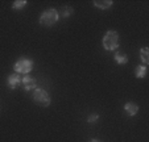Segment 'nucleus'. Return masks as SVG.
<instances>
[{
	"mask_svg": "<svg viewBox=\"0 0 149 142\" xmlns=\"http://www.w3.org/2000/svg\"><path fill=\"white\" fill-rule=\"evenodd\" d=\"M93 4L99 9H108L113 4L112 0H94Z\"/></svg>",
	"mask_w": 149,
	"mask_h": 142,
	"instance_id": "8",
	"label": "nucleus"
},
{
	"mask_svg": "<svg viewBox=\"0 0 149 142\" xmlns=\"http://www.w3.org/2000/svg\"><path fill=\"white\" fill-rule=\"evenodd\" d=\"M58 19H59L58 11H57L56 8H49V9L44 11L41 15H40L38 22H40V25L48 26V28H49V26L54 25V24L58 21Z\"/></svg>",
	"mask_w": 149,
	"mask_h": 142,
	"instance_id": "1",
	"label": "nucleus"
},
{
	"mask_svg": "<svg viewBox=\"0 0 149 142\" xmlns=\"http://www.w3.org/2000/svg\"><path fill=\"white\" fill-rule=\"evenodd\" d=\"M23 88L25 89L26 92L29 91H34L37 88V80L31 75H24L23 76V83H21Z\"/></svg>",
	"mask_w": 149,
	"mask_h": 142,
	"instance_id": "6",
	"label": "nucleus"
},
{
	"mask_svg": "<svg viewBox=\"0 0 149 142\" xmlns=\"http://www.w3.org/2000/svg\"><path fill=\"white\" fill-rule=\"evenodd\" d=\"M146 71H148L146 66H144V64H140V66H137V67L135 69V75H136V78H139V79L145 78Z\"/></svg>",
	"mask_w": 149,
	"mask_h": 142,
	"instance_id": "10",
	"label": "nucleus"
},
{
	"mask_svg": "<svg viewBox=\"0 0 149 142\" xmlns=\"http://www.w3.org/2000/svg\"><path fill=\"white\" fill-rule=\"evenodd\" d=\"M13 70L16 74L20 75H29L32 70H33V61H31L29 58H20L15 62Z\"/></svg>",
	"mask_w": 149,
	"mask_h": 142,
	"instance_id": "3",
	"label": "nucleus"
},
{
	"mask_svg": "<svg viewBox=\"0 0 149 142\" xmlns=\"http://www.w3.org/2000/svg\"><path fill=\"white\" fill-rule=\"evenodd\" d=\"M32 99H33V101L37 104V105L44 107V108H46V107L50 105V101H52L49 94L44 88H36L34 89L33 95H32Z\"/></svg>",
	"mask_w": 149,
	"mask_h": 142,
	"instance_id": "4",
	"label": "nucleus"
},
{
	"mask_svg": "<svg viewBox=\"0 0 149 142\" xmlns=\"http://www.w3.org/2000/svg\"><path fill=\"white\" fill-rule=\"evenodd\" d=\"M73 12H74V8L73 7H70V6H63L61 9L58 11V13H59V16H62V17H65V19H68V17H70L71 15H73Z\"/></svg>",
	"mask_w": 149,
	"mask_h": 142,
	"instance_id": "9",
	"label": "nucleus"
},
{
	"mask_svg": "<svg viewBox=\"0 0 149 142\" xmlns=\"http://www.w3.org/2000/svg\"><path fill=\"white\" fill-rule=\"evenodd\" d=\"M140 57H141V61H143V64L146 66L149 64V50L148 47H143L140 50Z\"/></svg>",
	"mask_w": 149,
	"mask_h": 142,
	"instance_id": "12",
	"label": "nucleus"
},
{
	"mask_svg": "<svg viewBox=\"0 0 149 142\" xmlns=\"http://www.w3.org/2000/svg\"><path fill=\"white\" fill-rule=\"evenodd\" d=\"M103 47L107 51H113L119 47V33L116 30H108L102 39Z\"/></svg>",
	"mask_w": 149,
	"mask_h": 142,
	"instance_id": "2",
	"label": "nucleus"
},
{
	"mask_svg": "<svg viewBox=\"0 0 149 142\" xmlns=\"http://www.w3.org/2000/svg\"><path fill=\"white\" fill-rule=\"evenodd\" d=\"M90 142H100V141H99V139H95V138H94V139H91Z\"/></svg>",
	"mask_w": 149,
	"mask_h": 142,
	"instance_id": "15",
	"label": "nucleus"
},
{
	"mask_svg": "<svg viewBox=\"0 0 149 142\" xmlns=\"http://www.w3.org/2000/svg\"><path fill=\"white\" fill-rule=\"evenodd\" d=\"M26 4H28L26 0H16V1L12 3V9H13V11H20V9L25 8Z\"/></svg>",
	"mask_w": 149,
	"mask_h": 142,
	"instance_id": "13",
	"label": "nucleus"
},
{
	"mask_svg": "<svg viewBox=\"0 0 149 142\" xmlns=\"http://www.w3.org/2000/svg\"><path fill=\"white\" fill-rule=\"evenodd\" d=\"M113 59H115V62L118 64H125V63H128V57L125 55L124 53H116L115 54V57H113Z\"/></svg>",
	"mask_w": 149,
	"mask_h": 142,
	"instance_id": "11",
	"label": "nucleus"
},
{
	"mask_svg": "<svg viewBox=\"0 0 149 142\" xmlns=\"http://www.w3.org/2000/svg\"><path fill=\"white\" fill-rule=\"evenodd\" d=\"M124 111H125V114L128 117H133L137 114L139 112V105L133 101H128V103L124 105Z\"/></svg>",
	"mask_w": 149,
	"mask_h": 142,
	"instance_id": "7",
	"label": "nucleus"
},
{
	"mask_svg": "<svg viewBox=\"0 0 149 142\" xmlns=\"http://www.w3.org/2000/svg\"><path fill=\"white\" fill-rule=\"evenodd\" d=\"M21 83H23V76L20 75V74H16V73L11 74L7 78V87L9 89H16L17 87L21 86Z\"/></svg>",
	"mask_w": 149,
	"mask_h": 142,
	"instance_id": "5",
	"label": "nucleus"
},
{
	"mask_svg": "<svg viewBox=\"0 0 149 142\" xmlns=\"http://www.w3.org/2000/svg\"><path fill=\"white\" fill-rule=\"evenodd\" d=\"M98 120H99V114L94 113V114H90V116H88L87 123H88V124H95Z\"/></svg>",
	"mask_w": 149,
	"mask_h": 142,
	"instance_id": "14",
	"label": "nucleus"
}]
</instances>
